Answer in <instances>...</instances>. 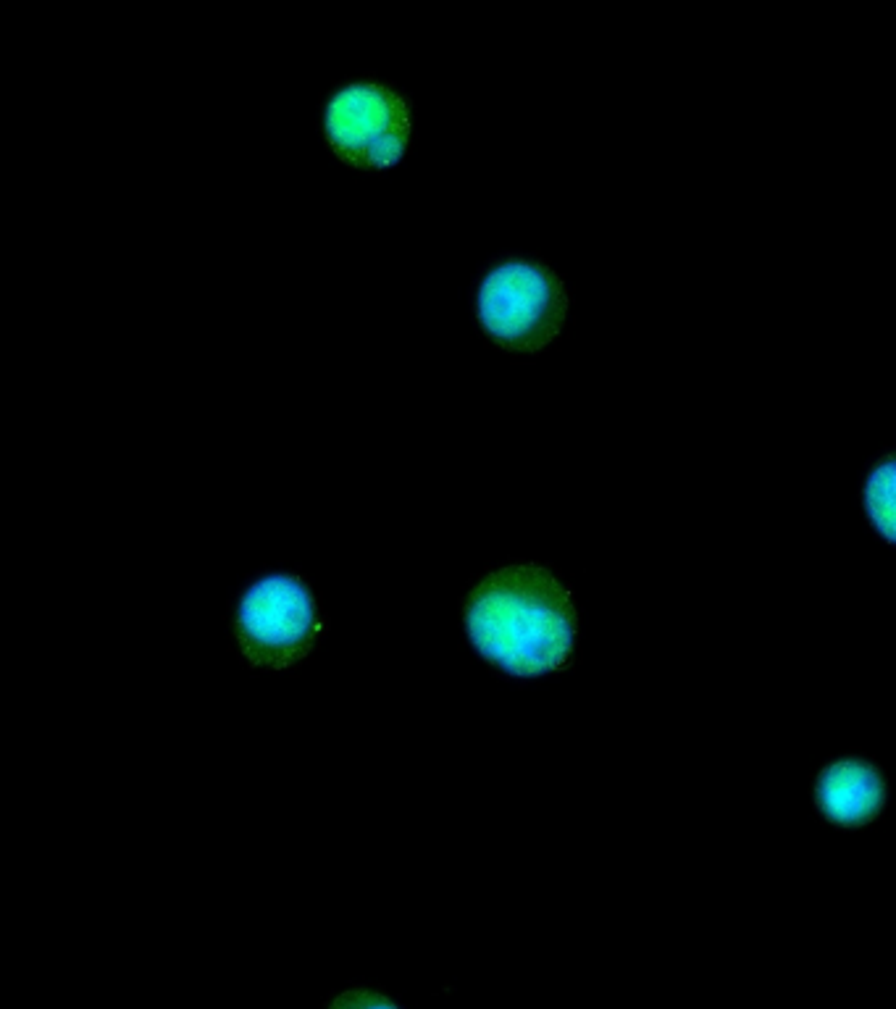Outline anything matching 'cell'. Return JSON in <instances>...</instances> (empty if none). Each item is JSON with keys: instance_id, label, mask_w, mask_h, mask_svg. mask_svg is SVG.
<instances>
[{"instance_id": "cell-1", "label": "cell", "mask_w": 896, "mask_h": 1009, "mask_svg": "<svg viewBox=\"0 0 896 1009\" xmlns=\"http://www.w3.org/2000/svg\"><path fill=\"white\" fill-rule=\"evenodd\" d=\"M463 626L481 657L510 676H544L571 663L579 613L571 589L542 563H510L473 584Z\"/></svg>"}, {"instance_id": "cell-2", "label": "cell", "mask_w": 896, "mask_h": 1009, "mask_svg": "<svg viewBox=\"0 0 896 1009\" xmlns=\"http://www.w3.org/2000/svg\"><path fill=\"white\" fill-rule=\"evenodd\" d=\"M571 308L565 282L542 261L508 255L484 271L476 318L494 345L510 353H539L560 337Z\"/></svg>"}, {"instance_id": "cell-3", "label": "cell", "mask_w": 896, "mask_h": 1009, "mask_svg": "<svg viewBox=\"0 0 896 1009\" xmlns=\"http://www.w3.org/2000/svg\"><path fill=\"white\" fill-rule=\"evenodd\" d=\"M324 626L311 586L297 573H266L234 607V636L253 668L287 671L311 655Z\"/></svg>"}, {"instance_id": "cell-4", "label": "cell", "mask_w": 896, "mask_h": 1009, "mask_svg": "<svg viewBox=\"0 0 896 1009\" xmlns=\"http://www.w3.org/2000/svg\"><path fill=\"white\" fill-rule=\"evenodd\" d=\"M321 129L339 161L353 169L384 171L408 153L413 106L408 95L392 85L358 79L329 95Z\"/></svg>"}, {"instance_id": "cell-5", "label": "cell", "mask_w": 896, "mask_h": 1009, "mask_svg": "<svg viewBox=\"0 0 896 1009\" xmlns=\"http://www.w3.org/2000/svg\"><path fill=\"white\" fill-rule=\"evenodd\" d=\"M812 807L828 826L841 831L873 826L889 807L891 784L886 770L860 755L847 752L820 765L810 786Z\"/></svg>"}, {"instance_id": "cell-6", "label": "cell", "mask_w": 896, "mask_h": 1009, "mask_svg": "<svg viewBox=\"0 0 896 1009\" xmlns=\"http://www.w3.org/2000/svg\"><path fill=\"white\" fill-rule=\"evenodd\" d=\"M862 500L873 529L889 544H896V455L883 458L870 471Z\"/></svg>"}, {"instance_id": "cell-7", "label": "cell", "mask_w": 896, "mask_h": 1009, "mask_svg": "<svg viewBox=\"0 0 896 1009\" xmlns=\"http://www.w3.org/2000/svg\"><path fill=\"white\" fill-rule=\"evenodd\" d=\"M329 1009H400L392 999L384 994H376L371 988H350L345 994H339Z\"/></svg>"}]
</instances>
